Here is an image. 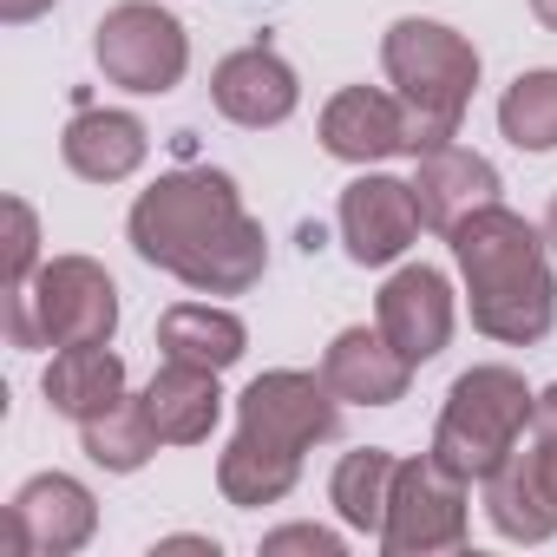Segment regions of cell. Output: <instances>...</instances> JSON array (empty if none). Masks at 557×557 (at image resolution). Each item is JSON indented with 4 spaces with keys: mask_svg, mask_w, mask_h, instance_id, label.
Here are the masks:
<instances>
[{
    "mask_svg": "<svg viewBox=\"0 0 557 557\" xmlns=\"http://www.w3.org/2000/svg\"><path fill=\"white\" fill-rule=\"evenodd\" d=\"M381 66L394 99L407 106V151H433L459 138V119L472 106L479 86V47L466 34H453L446 21H394L381 40Z\"/></svg>",
    "mask_w": 557,
    "mask_h": 557,
    "instance_id": "obj_3",
    "label": "cell"
},
{
    "mask_svg": "<svg viewBox=\"0 0 557 557\" xmlns=\"http://www.w3.org/2000/svg\"><path fill=\"white\" fill-rule=\"evenodd\" d=\"M531 459H537V479H544V492H550V505H557V440H537V433H531Z\"/></svg>",
    "mask_w": 557,
    "mask_h": 557,
    "instance_id": "obj_28",
    "label": "cell"
},
{
    "mask_svg": "<svg viewBox=\"0 0 557 557\" xmlns=\"http://www.w3.org/2000/svg\"><path fill=\"white\" fill-rule=\"evenodd\" d=\"M14 348H86L119 335V289L92 256H53L27 289H8Z\"/></svg>",
    "mask_w": 557,
    "mask_h": 557,
    "instance_id": "obj_5",
    "label": "cell"
},
{
    "mask_svg": "<svg viewBox=\"0 0 557 557\" xmlns=\"http://www.w3.org/2000/svg\"><path fill=\"white\" fill-rule=\"evenodd\" d=\"M498 190H505V184H498L492 158H479V151H466V145H433V151H420V164H413L420 223L440 230V236H453L472 210L498 203Z\"/></svg>",
    "mask_w": 557,
    "mask_h": 557,
    "instance_id": "obj_14",
    "label": "cell"
},
{
    "mask_svg": "<svg viewBox=\"0 0 557 557\" xmlns=\"http://www.w3.org/2000/svg\"><path fill=\"white\" fill-rule=\"evenodd\" d=\"M236 426L269 440V446H289V453H309L322 440L342 433V400L322 374H302V368H269L256 374L243 394H236Z\"/></svg>",
    "mask_w": 557,
    "mask_h": 557,
    "instance_id": "obj_8",
    "label": "cell"
},
{
    "mask_svg": "<svg viewBox=\"0 0 557 557\" xmlns=\"http://www.w3.org/2000/svg\"><path fill=\"white\" fill-rule=\"evenodd\" d=\"M459 544H466V479L446 472L433 453L400 459L381 550L387 557H433V550H459Z\"/></svg>",
    "mask_w": 557,
    "mask_h": 557,
    "instance_id": "obj_7",
    "label": "cell"
},
{
    "mask_svg": "<svg viewBox=\"0 0 557 557\" xmlns=\"http://www.w3.org/2000/svg\"><path fill=\"white\" fill-rule=\"evenodd\" d=\"M498 132L518 151H557V66L518 73L498 99Z\"/></svg>",
    "mask_w": 557,
    "mask_h": 557,
    "instance_id": "obj_24",
    "label": "cell"
},
{
    "mask_svg": "<svg viewBox=\"0 0 557 557\" xmlns=\"http://www.w3.org/2000/svg\"><path fill=\"white\" fill-rule=\"evenodd\" d=\"M531 433H537V440H557V381L531 400Z\"/></svg>",
    "mask_w": 557,
    "mask_h": 557,
    "instance_id": "obj_27",
    "label": "cell"
},
{
    "mask_svg": "<svg viewBox=\"0 0 557 557\" xmlns=\"http://www.w3.org/2000/svg\"><path fill=\"white\" fill-rule=\"evenodd\" d=\"M210 106L230 125H243V132H269V125H283L302 106V79L275 47H236L210 73Z\"/></svg>",
    "mask_w": 557,
    "mask_h": 557,
    "instance_id": "obj_12",
    "label": "cell"
},
{
    "mask_svg": "<svg viewBox=\"0 0 557 557\" xmlns=\"http://www.w3.org/2000/svg\"><path fill=\"white\" fill-rule=\"evenodd\" d=\"M479 485H485V518H492L498 537H511V544H544V537H557V505H550V492H544L537 459H531L524 440H518L511 459H505L498 472H485Z\"/></svg>",
    "mask_w": 557,
    "mask_h": 557,
    "instance_id": "obj_18",
    "label": "cell"
},
{
    "mask_svg": "<svg viewBox=\"0 0 557 557\" xmlns=\"http://www.w3.org/2000/svg\"><path fill=\"white\" fill-rule=\"evenodd\" d=\"M322 381L335 387V400L348 407H394L407 400V381H413V361L381 335V329H342L322 355Z\"/></svg>",
    "mask_w": 557,
    "mask_h": 557,
    "instance_id": "obj_15",
    "label": "cell"
},
{
    "mask_svg": "<svg viewBox=\"0 0 557 557\" xmlns=\"http://www.w3.org/2000/svg\"><path fill=\"white\" fill-rule=\"evenodd\" d=\"M79 446H86V459L106 466V472H138V466H151V453H158L164 440H158V426H151L145 394H119L106 413L79 420Z\"/></svg>",
    "mask_w": 557,
    "mask_h": 557,
    "instance_id": "obj_23",
    "label": "cell"
},
{
    "mask_svg": "<svg viewBox=\"0 0 557 557\" xmlns=\"http://www.w3.org/2000/svg\"><path fill=\"white\" fill-rule=\"evenodd\" d=\"M394 472H400V459H394L387 446H355V453H342V466H335V479H329L335 518H342L348 531H361V537H381L387 498H394Z\"/></svg>",
    "mask_w": 557,
    "mask_h": 557,
    "instance_id": "obj_22",
    "label": "cell"
},
{
    "mask_svg": "<svg viewBox=\"0 0 557 557\" xmlns=\"http://www.w3.org/2000/svg\"><path fill=\"white\" fill-rule=\"evenodd\" d=\"M283 550H309V557H342V531L329 524H283L262 537V557H283Z\"/></svg>",
    "mask_w": 557,
    "mask_h": 557,
    "instance_id": "obj_26",
    "label": "cell"
},
{
    "mask_svg": "<svg viewBox=\"0 0 557 557\" xmlns=\"http://www.w3.org/2000/svg\"><path fill=\"white\" fill-rule=\"evenodd\" d=\"M531 400L537 394L524 387L518 368H498V361L492 368H466L446 387V407H440V426H433L426 453L472 485V479H485V472H498L511 459V446L531 426Z\"/></svg>",
    "mask_w": 557,
    "mask_h": 557,
    "instance_id": "obj_4",
    "label": "cell"
},
{
    "mask_svg": "<svg viewBox=\"0 0 557 557\" xmlns=\"http://www.w3.org/2000/svg\"><path fill=\"white\" fill-rule=\"evenodd\" d=\"M453 256H459V275H466V302H472V329L485 342H505V348H531L550 335L557 322V256L544 243L537 223H524L518 210L505 203H485L472 210L453 236Z\"/></svg>",
    "mask_w": 557,
    "mask_h": 557,
    "instance_id": "obj_2",
    "label": "cell"
},
{
    "mask_svg": "<svg viewBox=\"0 0 557 557\" xmlns=\"http://www.w3.org/2000/svg\"><path fill=\"white\" fill-rule=\"evenodd\" d=\"M60 158H66V171L86 177V184H125V177L151 158V132H145V119H132V112L86 106V112H73V125L60 132Z\"/></svg>",
    "mask_w": 557,
    "mask_h": 557,
    "instance_id": "obj_16",
    "label": "cell"
},
{
    "mask_svg": "<svg viewBox=\"0 0 557 557\" xmlns=\"http://www.w3.org/2000/svg\"><path fill=\"white\" fill-rule=\"evenodd\" d=\"M47 407L66 420H92L125 394V361L112 355V342H86V348H60L47 368Z\"/></svg>",
    "mask_w": 557,
    "mask_h": 557,
    "instance_id": "obj_20",
    "label": "cell"
},
{
    "mask_svg": "<svg viewBox=\"0 0 557 557\" xmlns=\"http://www.w3.org/2000/svg\"><path fill=\"white\" fill-rule=\"evenodd\" d=\"M453 322H459V302H453V283L433 269V262H407L394 269L381 296H374V329L420 368L433 355H446L453 342Z\"/></svg>",
    "mask_w": 557,
    "mask_h": 557,
    "instance_id": "obj_10",
    "label": "cell"
},
{
    "mask_svg": "<svg viewBox=\"0 0 557 557\" xmlns=\"http://www.w3.org/2000/svg\"><path fill=\"white\" fill-rule=\"evenodd\" d=\"M92 60L112 86H125L138 99H164L190 73V34L177 14L151 8V0H119L92 27Z\"/></svg>",
    "mask_w": 557,
    "mask_h": 557,
    "instance_id": "obj_6",
    "label": "cell"
},
{
    "mask_svg": "<svg viewBox=\"0 0 557 557\" xmlns=\"http://www.w3.org/2000/svg\"><path fill=\"white\" fill-rule=\"evenodd\" d=\"M8 550L14 557H73L92 544L99 531V498L73 479V472H34L14 498H8Z\"/></svg>",
    "mask_w": 557,
    "mask_h": 557,
    "instance_id": "obj_9",
    "label": "cell"
},
{
    "mask_svg": "<svg viewBox=\"0 0 557 557\" xmlns=\"http://www.w3.org/2000/svg\"><path fill=\"white\" fill-rule=\"evenodd\" d=\"M544 243H550V256H557V197H550V210H544Z\"/></svg>",
    "mask_w": 557,
    "mask_h": 557,
    "instance_id": "obj_31",
    "label": "cell"
},
{
    "mask_svg": "<svg viewBox=\"0 0 557 557\" xmlns=\"http://www.w3.org/2000/svg\"><path fill=\"white\" fill-rule=\"evenodd\" d=\"M302 479V453L289 446H269L256 433L236 426V440L216 453V492L236 505V511H256V505H283Z\"/></svg>",
    "mask_w": 557,
    "mask_h": 557,
    "instance_id": "obj_19",
    "label": "cell"
},
{
    "mask_svg": "<svg viewBox=\"0 0 557 557\" xmlns=\"http://www.w3.org/2000/svg\"><path fill=\"white\" fill-rule=\"evenodd\" d=\"M40 269V216L27 197H8V289H27Z\"/></svg>",
    "mask_w": 557,
    "mask_h": 557,
    "instance_id": "obj_25",
    "label": "cell"
},
{
    "mask_svg": "<svg viewBox=\"0 0 557 557\" xmlns=\"http://www.w3.org/2000/svg\"><path fill=\"white\" fill-rule=\"evenodd\" d=\"M145 407H151V426L164 446H203L223 420V387H216V368H190V361H164L145 387Z\"/></svg>",
    "mask_w": 557,
    "mask_h": 557,
    "instance_id": "obj_17",
    "label": "cell"
},
{
    "mask_svg": "<svg viewBox=\"0 0 557 557\" xmlns=\"http://www.w3.org/2000/svg\"><path fill=\"white\" fill-rule=\"evenodd\" d=\"M322 151L342 158V164H381L394 151H407V106L381 86H342L329 106H322Z\"/></svg>",
    "mask_w": 557,
    "mask_h": 557,
    "instance_id": "obj_13",
    "label": "cell"
},
{
    "mask_svg": "<svg viewBox=\"0 0 557 557\" xmlns=\"http://www.w3.org/2000/svg\"><path fill=\"white\" fill-rule=\"evenodd\" d=\"M125 236L151 269L177 275L197 296H243L269 269L262 223L243 210L236 177L210 171V164L164 171L151 190H138V203L125 216Z\"/></svg>",
    "mask_w": 557,
    "mask_h": 557,
    "instance_id": "obj_1",
    "label": "cell"
},
{
    "mask_svg": "<svg viewBox=\"0 0 557 557\" xmlns=\"http://www.w3.org/2000/svg\"><path fill=\"white\" fill-rule=\"evenodd\" d=\"M158 348H164V361H190V368H216L223 374V368L243 361L249 329L230 309H216V302H177L158 322Z\"/></svg>",
    "mask_w": 557,
    "mask_h": 557,
    "instance_id": "obj_21",
    "label": "cell"
},
{
    "mask_svg": "<svg viewBox=\"0 0 557 557\" xmlns=\"http://www.w3.org/2000/svg\"><path fill=\"white\" fill-rule=\"evenodd\" d=\"M420 230H426V223H420L413 184H400V177H387V171H361V177L342 190V243H348V256H355L361 269L400 262Z\"/></svg>",
    "mask_w": 557,
    "mask_h": 557,
    "instance_id": "obj_11",
    "label": "cell"
},
{
    "mask_svg": "<svg viewBox=\"0 0 557 557\" xmlns=\"http://www.w3.org/2000/svg\"><path fill=\"white\" fill-rule=\"evenodd\" d=\"M53 8V0H0V21H8V27H27V21H40Z\"/></svg>",
    "mask_w": 557,
    "mask_h": 557,
    "instance_id": "obj_29",
    "label": "cell"
},
{
    "mask_svg": "<svg viewBox=\"0 0 557 557\" xmlns=\"http://www.w3.org/2000/svg\"><path fill=\"white\" fill-rule=\"evenodd\" d=\"M531 14H537V21H544L550 34H557V0H531Z\"/></svg>",
    "mask_w": 557,
    "mask_h": 557,
    "instance_id": "obj_30",
    "label": "cell"
}]
</instances>
